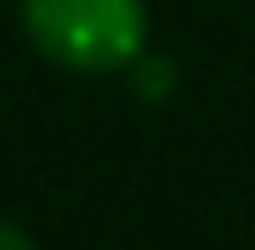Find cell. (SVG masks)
Returning a JSON list of instances; mask_svg holds the SVG:
<instances>
[{
	"instance_id": "7a4b0ae2",
	"label": "cell",
	"mask_w": 255,
	"mask_h": 250,
	"mask_svg": "<svg viewBox=\"0 0 255 250\" xmlns=\"http://www.w3.org/2000/svg\"><path fill=\"white\" fill-rule=\"evenodd\" d=\"M0 250H34V239H28L17 222H6V216H0Z\"/></svg>"
},
{
	"instance_id": "6da1fadb",
	"label": "cell",
	"mask_w": 255,
	"mask_h": 250,
	"mask_svg": "<svg viewBox=\"0 0 255 250\" xmlns=\"http://www.w3.org/2000/svg\"><path fill=\"white\" fill-rule=\"evenodd\" d=\"M23 34L40 57L74 74L130 68L147 46L142 0H23Z\"/></svg>"
}]
</instances>
